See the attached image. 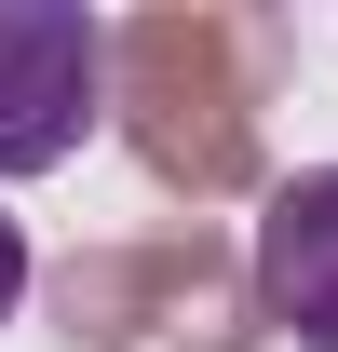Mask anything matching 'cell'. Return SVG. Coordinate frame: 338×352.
Segmentation results:
<instances>
[{"instance_id": "2", "label": "cell", "mask_w": 338, "mask_h": 352, "mask_svg": "<svg viewBox=\"0 0 338 352\" xmlns=\"http://www.w3.org/2000/svg\"><path fill=\"white\" fill-rule=\"evenodd\" d=\"M257 311L297 352H338V163L284 176L257 204Z\"/></svg>"}, {"instance_id": "3", "label": "cell", "mask_w": 338, "mask_h": 352, "mask_svg": "<svg viewBox=\"0 0 338 352\" xmlns=\"http://www.w3.org/2000/svg\"><path fill=\"white\" fill-rule=\"evenodd\" d=\"M14 298H27V230L0 217V325H14Z\"/></svg>"}, {"instance_id": "1", "label": "cell", "mask_w": 338, "mask_h": 352, "mask_svg": "<svg viewBox=\"0 0 338 352\" xmlns=\"http://www.w3.org/2000/svg\"><path fill=\"white\" fill-rule=\"evenodd\" d=\"M109 109V28L82 0H0V190L54 176Z\"/></svg>"}]
</instances>
